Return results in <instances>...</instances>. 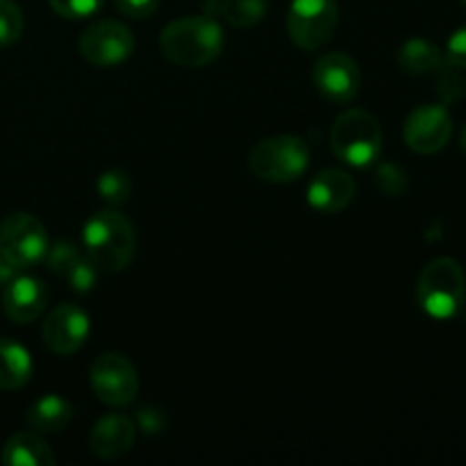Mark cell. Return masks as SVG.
<instances>
[{
  "mask_svg": "<svg viewBox=\"0 0 466 466\" xmlns=\"http://www.w3.org/2000/svg\"><path fill=\"white\" fill-rule=\"evenodd\" d=\"M396 62L405 73L412 76H426V73L437 71L444 66V55L435 44L426 39H410L408 44L400 46Z\"/></svg>",
  "mask_w": 466,
  "mask_h": 466,
  "instance_id": "obj_20",
  "label": "cell"
},
{
  "mask_svg": "<svg viewBox=\"0 0 466 466\" xmlns=\"http://www.w3.org/2000/svg\"><path fill=\"white\" fill-rule=\"evenodd\" d=\"M137 426L126 414H105L89 432V449L100 460H118L130 453Z\"/></svg>",
  "mask_w": 466,
  "mask_h": 466,
  "instance_id": "obj_13",
  "label": "cell"
},
{
  "mask_svg": "<svg viewBox=\"0 0 466 466\" xmlns=\"http://www.w3.org/2000/svg\"><path fill=\"white\" fill-rule=\"evenodd\" d=\"M139 426H141V431L150 432V435H153V432H162V428H164L162 414H159L157 410H141Z\"/></svg>",
  "mask_w": 466,
  "mask_h": 466,
  "instance_id": "obj_29",
  "label": "cell"
},
{
  "mask_svg": "<svg viewBox=\"0 0 466 466\" xmlns=\"http://www.w3.org/2000/svg\"><path fill=\"white\" fill-rule=\"evenodd\" d=\"M405 144L419 155L440 153L453 135V121L441 105H421L408 116L403 127Z\"/></svg>",
  "mask_w": 466,
  "mask_h": 466,
  "instance_id": "obj_11",
  "label": "cell"
},
{
  "mask_svg": "<svg viewBox=\"0 0 466 466\" xmlns=\"http://www.w3.org/2000/svg\"><path fill=\"white\" fill-rule=\"evenodd\" d=\"M355 198V180L339 168H326L319 173L308 189V200L323 214L344 212Z\"/></svg>",
  "mask_w": 466,
  "mask_h": 466,
  "instance_id": "obj_15",
  "label": "cell"
},
{
  "mask_svg": "<svg viewBox=\"0 0 466 466\" xmlns=\"http://www.w3.org/2000/svg\"><path fill=\"white\" fill-rule=\"evenodd\" d=\"M86 255L98 268L109 273L130 267L137 248V235L130 218L116 209H103L85 223L82 232Z\"/></svg>",
  "mask_w": 466,
  "mask_h": 466,
  "instance_id": "obj_2",
  "label": "cell"
},
{
  "mask_svg": "<svg viewBox=\"0 0 466 466\" xmlns=\"http://www.w3.org/2000/svg\"><path fill=\"white\" fill-rule=\"evenodd\" d=\"M135 50V35L118 21H100L86 27L80 36V53L89 64L100 68L126 62Z\"/></svg>",
  "mask_w": 466,
  "mask_h": 466,
  "instance_id": "obj_9",
  "label": "cell"
},
{
  "mask_svg": "<svg viewBox=\"0 0 466 466\" xmlns=\"http://www.w3.org/2000/svg\"><path fill=\"white\" fill-rule=\"evenodd\" d=\"M460 3H462V5H464V7H466V0H460Z\"/></svg>",
  "mask_w": 466,
  "mask_h": 466,
  "instance_id": "obj_32",
  "label": "cell"
},
{
  "mask_svg": "<svg viewBox=\"0 0 466 466\" xmlns=\"http://www.w3.org/2000/svg\"><path fill=\"white\" fill-rule=\"evenodd\" d=\"M221 25L214 16H187L168 23L159 35V50L168 62L187 68H200L212 64L223 53Z\"/></svg>",
  "mask_w": 466,
  "mask_h": 466,
  "instance_id": "obj_1",
  "label": "cell"
},
{
  "mask_svg": "<svg viewBox=\"0 0 466 466\" xmlns=\"http://www.w3.org/2000/svg\"><path fill=\"white\" fill-rule=\"evenodd\" d=\"M48 303V289L39 278L14 276L3 289V309L12 321L30 323L41 317Z\"/></svg>",
  "mask_w": 466,
  "mask_h": 466,
  "instance_id": "obj_14",
  "label": "cell"
},
{
  "mask_svg": "<svg viewBox=\"0 0 466 466\" xmlns=\"http://www.w3.org/2000/svg\"><path fill=\"white\" fill-rule=\"evenodd\" d=\"M98 194L100 198L107 200L109 205H121L130 198L132 182L127 173L123 171H107L100 176L98 180Z\"/></svg>",
  "mask_w": 466,
  "mask_h": 466,
  "instance_id": "obj_21",
  "label": "cell"
},
{
  "mask_svg": "<svg viewBox=\"0 0 466 466\" xmlns=\"http://www.w3.org/2000/svg\"><path fill=\"white\" fill-rule=\"evenodd\" d=\"M5 466H53L55 455L39 432H16L3 446Z\"/></svg>",
  "mask_w": 466,
  "mask_h": 466,
  "instance_id": "obj_16",
  "label": "cell"
},
{
  "mask_svg": "<svg viewBox=\"0 0 466 466\" xmlns=\"http://www.w3.org/2000/svg\"><path fill=\"white\" fill-rule=\"evenodd\" d=\"M89 382L96 396L112 408L130 405L139 391V376L135 367L118 353L98 355L89 369Z\"/></svg>",
  "mask_w": 466,
  "mask_h": 466,
  "instance_id": "obj_8",
  "label": "cell"
},
{
  "mask_svg": "<svg viewBox=\"0 0 466 466\" xmlns=\"http://www.w3.org/2000/svg\"><path fill=\"white\" fill-rule=\"evenodd\" d=\"M44 344L55 355H71L80 349L89 337V314L77 305L62 303L46 317Z\"/></svg>",
  "mask_w": 466,
  "mask_h": 466,
  "instance_id": "obj_12",
  "label": "cell"
},
{
  "mask_svg": "<svg viewBox=\"0 0 466 466\" xmlns=\"http://www.w3.org/2000/svg\"><path fill=\"white\" fill-rule=\"evenodd\" d=\"M30 376V353L14 339H0V390H21L23 385H27Z\"/></svg>",
  "mask_w": 466,
  "mask_h": 466,
  "instance_id": "obj_18",
  "label": "cell"
},
{
  "mask_svg": "<svg viewBox=\"0 0 466 466\" xmlns=\"http://www.w3.org/2000/svg\"><path fill=\"white\" fill-rule=\"evenodd\" d=\"M14 276H16V268H14L12 264H9L7 259H5L3 255H0V287L7 285V282L12 280Z\"/></svg>",
  "mask_w": 466,
  "mask_h": 466,
  "instance_id": "obj_30",
  "label": "cell"
},
{
  "mask_svg": "<svg viewBox=\"0 0 466 466\" xmlns=\"http://www.w3.org/2000/svg\"><path fill=\"white\" fill-rule=\"evenodd\" d=\"M460 144H462V150L466 153V126H464V130H462V139H460Z\"/></svg>",
  "mask_w": 466,
  "mask_h": 466,
  "instance_id": "obj_31",
  "label": "cell"
},
{
  "mask_svg": "<svg viewBox=\"0 0 466 466\" xmlns=\"http://www.w3.org/2000/svg\"><path fill=\"white\" fill-rule=\"evenodd\" d=\"M339 23L335 0H294L287 12V32L303 50H317L332 39Z\"/></svg>",
  "mask_w": 466,
  "mask_h": 466,
  "instance_id": "obj_7",
  "label": "cell"
},
{
  "mask_svg": "<svg viewBox=\"0 0 466 466\" xmlns=\"http://www.w3.org/2000/svg\"><path fill=\"white\" fill-rule=\"evenodd\" d=\"M309 164V150L300 137L280 135L258 141L250 150L248 167L255 177L273 185L299 180Z\"/></svg>",
  "mask_w": 466,
  "mask_h": 466,
  "instance_id": "obj_4",
  "label": "cell"
},
{
  "mask_svg": "<svg viewBox=\"0 0 466 466\" xmlns=\"http://www.w3.org/2000/svg\"><path fill=\"white\" fill-rule=\"evenodd\" d=\"M446 57H449V62L453 64V66L466 68V25L460 27V30L449 39Z\"/></svg>",
  "mask_w": 466,
  "mask_h": 466,
  "instance_id": "obj_28",
  "label": "cell"
},
{
  "mask_svg": "<svg viewBox=\"0 0 466 466\" xmlns=\"http://www.w3.org/2000/svg\"><path fill=\"white\" fill-rule=\"evenodd\" d=\"M96 268L98 267H96L91 259L80 258L71 268H68L66 273H64V278H66L68 285H71L73 289L80 291V294H86V291L94 289L96 280H98V273H96Z\"/></svg>",
  "mask_w": 466,
  "mask_h": 466,
  "instance_id": "obj_23",
  "label": "cell"
},
{
  "mask_svg": "<svg viewBox=\"0 0 466 466\" xmlns=\"http://www.w3.org/2000/svg\"><path fill=\"white\" fill-rule=\"evenodd\" d=\"M376 185L387 196H400L405 191V187H408V177L394 164H382L376 173Z\"/></svg>",
  "mask_w": 466,
  "mask_h": 466,
  "instance_id": "obj_26",
  "label": "cell"
},
{
  "mask_svg": "<svg viewBox=\"0 0 466 466\" xmlns=\"http://www.w3.org/2000/svg\"><path fill=\"white\" fill-rule=\"evenodd\" d=\"M44 223L27 212H12L0 223V255L16 271L39 264L48 253Z\"/></svg>",
  "mask_w": 466,
  "mask_h": 466,
  "instance_id": "obj_6",
  "label": "cell"
},
{
  "mask_svg": "<svg viewBox=\"0 0 466 466\" xmlns=\"http://www.w3.org/2000/svg\"><path fill=\"white\" fill-rule=\"evenodd\" d=\"M332 150L350 167H369L382 150V130L367 109H349L335 121L330 132Z\"/></svg>",
  "mask_w": 466,
  "mask_h": 466,
  "instance_id": "obj_5",
  "label": "cell"
},
{
  "mask_svg": "<svg viewBox=\"0 0 466 466\" xmlns=\"http://www.w3.org/2000/svg\"><path fill=\"white\" fill-rule=\"evenodd\" d=\"M417 300L432 319H453L464 308L466 276L453 258H437L423 267L417 282Z\"/></svg>",
  "mask_w": 466,
  "mask_h": 466,
  "instance_id": "obj_3",
  "label": "cell"
},
{
  "mask_svg": "<svg viewBox=\"0 0 466 466\" xmlns=\"http://www.w3.org/2000/svg\"><path fill=\"white\" fill-rule=\"evenodd\" d=\"M48 3L59 16L77 21V18H86L98 12L105 0H48Z\"/></svg>",
  "mask_w": 466,
  "mask_h": 466,
  "instance_id": "obj_24",
  "label": "cell"
},
{
  "mask_svg": "<svg viewBox=\"0 0 466 466\" xmlns=\"http://www.w3.org/2000/svg\"><path fill=\"white\" fill-rule=\"evenodd\" d=\"M314 85L323 98L344 105L360 94L362 73L346 53H326L314 66Z\"/></svg>",
  "mask_w": 466,
  "mask_h": 466,
  "instance_id": "obj_10",
  "label": "cell"
},
{
  "mask_svg": "<svg viewBox=\"0 0 466 466\" xmlns=\"http://www.w3.org/2000/svg\"><path fill=\"white\" fill-rule=\"evenodd\" d=\"M116 7L130 18H148L157 12L159 0H116Z\"/></svg>",
  "mask_w": 466,
  "mask_h": 466,
  "instance_id": "obj_27",
  "label": "cell"
},
{
  "mask_svg": "<svg viewBox=\"0 0 466 466\" xmlns=\"http://www.w3.org/2000/svg\"><path fill=\"white\" fill-rule=\"evenodd\" d=\"M23 35V14L14 0H0V46H12Z\"/></svg>",
  "mask_w": 466,
  "mask_h": 466,
  "instance_id": "obj_22",
  "label": "cell"
},
{
  "mask_svg": "<svg viewBox=\"0 0 466 466\" xmlns=\"http://www.w3.org/2000/svg\"><path fill=\"white\" fill-rule=\"evenodd\" d=\"M46 262H48V268L53 273H57V276H64V273L68 271V268L73 267V264L80 259V253H77L76 246L71 244H55L53 248H48V253H46Z\"/></svg>",
  "mask_w": 466,
  "mask_h": 466,
  "instance_id": "obj_25",
  "label": "cell"
},
{
  "mask_svg": "<svg viewBox=\"0 0 466 466\" xmlns=\"http://www.w3.org/2000/svg\"><path fill=\"white\" fill-rule=\"evenodd\" d=\"M73 408L66 399L57 394H46L27 410V426L39 435H55L71 423Z\"/></svg>",
  "mask_w": 466,
  "mask_h": 466,
  "instance_id": "obj_17",
  "label": "cell"
},
{
  "mask_svg": "<svg viewBox=\"0 0 466 466\" xmlns=\"http://www.w3.org/2000/svg\"><path fill=\"white\" fill-rule=\"evenodd\" d=\"M267 0H209L208 14L230 23L232 27H250L267 14Z\"/></svg>",
  "mask_w": 466,
  "mask_h": 466,
  "instance_id": "obj_19",
  "label": "cell"
}]
</instances>
